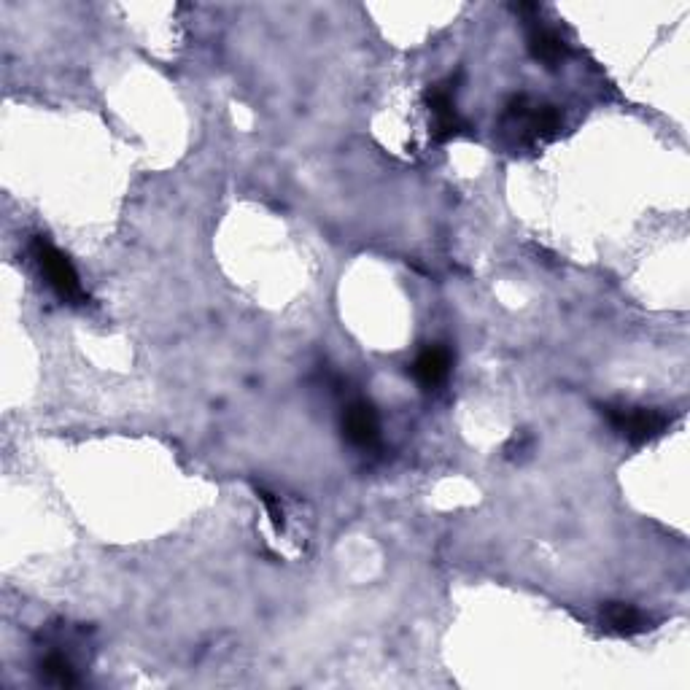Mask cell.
<instances>
[{"instance_id":"cell-1","label":"cell","mask_w":690,"mask_h":690,"mask_svg":"<svg viewBox=\"0 0 690 690\" xmlns=\"http://www.w3.org/2000/svg\"><path fill=\"white\" fill-rule=\"evenodd\" d=\"M30 251H33V259H36L38 270H41V275L46 278V284L52 286V292L57 294L62 302L81 305V302L87 300V294L81 289L76 267L71 265V259L65 257L62 251H57L46 238H33Z\"/></svg>"},{"instance_id":"cell-2","label":"cell","mask_w":690,"mask_h":690,"mask_svg":"<svg viewBox=\"0 0 690 690\" xmlns=\"http://www.w3.org/2000/svg\"><path fill=\"white\" fill-rule=\"evenodd\" d=\"M602 416L610 421L615 432L623 434L634 445L650 443L655 437H661L669 429V424H672L661 410H650V407L604 405Z\"/></svg>"},{"instance_id":"cell-3","label":"cell","mask_w":690,"mask_h":690,"mask_svg":"<svg viewBox=\"0 0 690 690\" xmlns=\"http://www.w3.org/2000/svg\"><path fill=\"white\" fill-rule=\"evenodd\" d=\"M453 92H456V81H445V84H434L429 92H426V106L432 111L434 124L432 135L434 141H451L464 130V122L456 114V106H453Z\"/></svg>"},{"instance_id":"cell-4","label":"cell","mask_w":690,"mask_h":690,"mask_svg":"<svg viewBox=\"0 0 690 690\" xmlns=\"http://www.w3.org/2000/svg\"><path fill=\"white\" fill-rule=\"evenodd\" d=\"M343 432L359 448H372L381 437V421H378V410L372 407L367 399H356L348 405L343 416Z\"/></svg>"},{"instance_id":"cell-5","label":"cell","mask_w":690,"mask_h":690,"mask_svg":"<svg viewBox=\"0 0 690 690\" xmlns=\"http://www.w3.org/2000/svg\"><path fill=\"white\" fill-rule=\"evenodd\" d=\"M451 372V351L443 345H429L418 354L416 364H413V375L424 389H434L448 378Z\"/></svg>"},{"instance_id":"cell-6","label":"cell","mask_w":690,"mask_h":690,"mask_svg":"<svg viewBox=\"0 0 690 690\" xmlns=\"http://www.w3.org/2000/svg\"><path fill=\"white\" fill-rule=\"evenodd\" d=\"M602 620L607 629L620 634V637H631V634H639V631L645 629V618H642V612H639L637 607H631V604H623V602L604 604Z\"/></svg>"},{"instance_id":"cell-7","label":"cell","mask_w":690,"mask_h":690,"mask_svg":"<svg viewBox=\"0 0 690 690\" xmlns=\"http://www.w3.org/2000/svg\"><path fill=\"white\" fill-rule=\"evenodd\" d=\"M529 52L537 62H545V65H558V62L567 57V44L558 38L556 30H548V27H537V30H531V36H529Z\"/></svg>"},{"instance_id":"cell-8","label":"cell","mask_w":690,"mask_h":690,"mask_svg":"<svg viewBox=\"0 0 690 690\" xmlns=\"http://www.w3.org/2000/svg\"><path fill=\"white\" fill-rule=\"evenodd\" d=\"M38 666H41L44 680L52 682V685H60V688H71V685H76V682H79V677H76V669H73L71 661H68V658H65L62 653H46Z\"/></svg>"},{"instance_id":"cell-9","label":"cell","mask_w":690,"mask_h":690,"mask_svg":"<svg viewBox=\"0 0 690 690\" xmlns=\"http://www.w3.org/2000/svg\"><path fill=\"white\" fill-rule=\"evenodd\" d=\"M257 491H259V496H262V502H265L267 513H270V521H273L275 529L281 531V529H284L286 518H284V507H281V502H278V496H275L273 491H267V488H262V486H259Z\"/></svg>"}]
</instances>
